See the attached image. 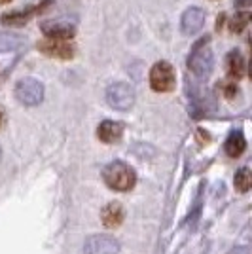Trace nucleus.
I'll list each match as a JSON object with an SVG mask.
<instances>
[{"label":"nucleus","instance_id":"f257e3e1","mask_svg":"<svg viewBox=\"0 0 252 254\" xmlns=\"http://www.w3.org/2000/svg\"><path fill=\"white\" fill-rule=\"evenodd\" d=\"M105 184L110 190L116 191H129L137 184V173L133 167H129L124 161H112L103 171Z\"/></svg>","mask_w":252,"mask_h":254},{"label":"nucleus","instance_id":"f03ea898","mask_svg":"<svg viewBox=\"0 0 252 254\" xmlns=\"http://www.w3.org/2000/svg\"><path fill=\"white\" fill-rule=\"evenodd\" d=\"M188 68L201 80L210 76L212 68H214V53L209 46V38H203L201 42L193 46L188 57Z\"/></svg>","mask_w":252,"mask_h":254},{"label":"nucleus","instance_id":"7ed1b4c3","mask_svg":"<svg viewBox=\"0 0 252 254\" xmlns=\"http://www.w3.org/2000/svg\"><path fill=\"white\" fill-rule=\"evenodd\" d=\"M177 84V76H175V68L173 64L167 61H159L152 66L150 70V87L158 93H167L173 91Z\"/></svg>","mask_w":252,"mask_h":254},{"label":"nucleus","instance_id":"20e7f679","mask_svg":"<svg viewBox=\"0 0 252 254\" xmlns=\"http://www.w3.org/2000/svg\"><path fill=\"white\" fill-rule=\"evenodd\" d=\"M106 103L114 110H122V112L129 110L131 106L135 105V89H133V85L126 84V82H116V84L108 85Z\"/></svg>","mask_w":252,"mask_h":254},{"label":"nucleus","instance_id":"39448f33","mask_svg":"<svg viewBox=\"0 0 252 254\" xmlns=\"http://www.w3.org/2000/svg\"><path fill=\"white\" fill-rule=\"evenodd\" d=\"M15 99L25 106H36L44 101V84L34 78H23L15 84Z\"/></svg>","mask_w":252,"mask_h":254},{"label":"nucleus","instance_id":"423d86ee","mask_svg":"<svg viewBox=\"0 0 252 254\" xmlns=\"http://www.w3.org/2000/svg\"><path fill=\"white\" fill-rule=\"evenodd\" d=\"M85 254H118L120 253V243L118 239L106 233H95L89 235L84 241Z\"/></svg>","mask_w":252,"mask_h":254},{"label":"nucleus","instance_id":"0eeeda50","mask_svg":"<svg viewBox=\"0 0 252 254\" xmlns=\"http://www.w3.org/2000/svg\"><path fill=\"white\" fill-rule=\"evenodd\" d=\"M38 50L55 59H70L74 57V48L66 40H57V38H46L42 42H38Z\"/></svg>","mask_w":252,"mask_h":254},{"label":"nucleus","instance_id":"6e6552de","mask_svg":"<svg viewBox=\"0 0 252 254\" xmlns=\"http://www.w3.org/2000/svg\"><path fill=\"white\" fill-rule=\"evenodd\" d=\"M205 25V11L201 8H188V10L182 13V19H180V31L186 36H191L195 32H199Z\"/></svg>","mask_w":252,"mask_h":254},{"label":"nucleus","instance_id":"1a4fd4ad","mask_svg":"<svg viewBox=\"0 0 252 254\" xmlns=\"http://www.w3.org/2000/svg\"><path fill=\"white\" fill-rule=\"evenodd\" d=\"M42 31L48 38H57V40H68L74 36V25L66 21H46L42 23Z\"/></svg>","mask_w":252,"mask_h":254},{"label":"nucleus","instance_id":"9d476101","mask_svg":"<svg viewBox=\"0 0 252 254\" xmlns=\"http://www.w3.org/2000/svg\"><path fill=\"white\" fill-rule=\"evenodd\" d=\"M124 135V126L120 122H112V120H105L101 126L97 127V137L101 138V142L105 144H114Z\"/></svg>","mask_w":252,"mask_h":254},{"label":"nucleus","instance_id":"9b49d317","mask_svg":"<svg viewBox=\"0 0 252 254\" xmlns=\"http://www.w3.org/2000/svg\"><path fill=\"white\" fill-rule=\"evenodd\" d=\"M226 70L231 80H241L245 72H247V63H245V57L239 50H233L228 53L226 57Z\"/></svg>","mask_w":252,"mask_h":254},{"label":"nucleus","instance_id":"f8f14e48","mask_svg":"<svg viewBox=\"0 0 252 254\" xmlns=\"http://www.w3.org/2000/svg\"><path fill=\"white\" fill-rule=\"evenodd\" d=\"M101 218H103V224H105L106 228H118L120 224L124 222V218H126L124 207L118 201H110L103 209V212H101Z\"/></svg>","mask_w":252,"mask_h":254},{"label":"nucleus","instance_id":"ddd939ff","mask_svg":"<svg viewBox=\"0 0 252 254\" xmlns=\"http://www.w3.org/2000/svg\"><path fill=\"white\" fill-rule=\"evenodd\" d=\"M247 148V140L243 137L241 131H231L228 140H226V154L230 158H239Z\"/></svg>","mask_w":252,"mask_h":254},{"label":"nucleus","instance_id":"4468645a","mask_svg":"<svg viewBox=\"0 0 252 254\" xmlns=\"http://www.w3.org/2000/svg\"><path fill=\"white\" fill-rule=\"evenodd\" d=\"M38 11H42V8L38 6V8H29L27 11H11V13H4L2 15V25H13V27H21L25 23L29 21L32 17V13H38Z\"/></svg>","mask_w":252,"mask_h":254},{"label":"nucleus","instance_id":"2eb2a0df","mask_svg":"<svg viewBox=\"0 0 252 254\" xmlns=\"http://www.w3.org/2000/svg\"><path fill=\"white\" fill-rule=\"evenodd\" d=\"M23 44V38L13 32H0V52H15Z\"/></svg>","mask_w":252,"mask_h":254},{"label":"nucleus","instance_id":"dca6fc26","mask_svg":"<svg viewBox=\"0 0 252 254\" xmlns=\"http://www.w3.org/2000/svg\"><path fill=\"white\" fill-rule=\"evenodd\" d=\"M233 184H235V188L241 191V193L251 190V186H252L251 171L247 169V167H243V169L237 171V173H235V179H233Z\"/></svg>","mask_w":252,"mask_h":254},{"label":"nucleus","instance_id":"f3484780","mask_svg":"<svg viewBox=\"0 0 252 254\" xmlns=\"http://www.w3.org/2000/svg\"><path fill=\"white\" fill-rule=\"evenodd\" d=\"M249 21H251V13L249 11H239L233 19L230 21V31L231 32H243L245 31V27L249 25Z\"/></svg>","mask_w":252,"mask_h":254},{"label":"nucleus","instance_id":"a211bd4d","mask_svg":"<svg viewBox=\"0 0 252 254\" xmlns=\"http://www.w3.org/2000/svg\"><path fill=\"white\" fill-rule=\"evenodd\" d=\"M224 89H226L224 93H226V97H228V99H233L235 91H237V87H235L233 84H231V85H224Z\"/></svg>","mask_w":252,"mask_h":254},{"label":"nucleus","instance_id":"6ab92c4d","mask_svg":"<svg viewBox=\"0 0 252 254\" xmlns=\"http://www.w3.org/2000/svg\"><path fill=\"white\" fill-rule=\"evenodd\" d=\"M251 4V0H235V6L237 8H241V6H249Z\"/></svg>","mask_w":252,"mask_h":254},{"label":"nucleus","instance_id":"aec40b11","mask_svg":"<svg viewBox=\"0 0 252 254\" xmlns=\"http://www.w3.org/2000/svg\"><path fill=\"white\" fill-rule=\"evenodd\" d=\"M4 126V112H2V108H0V127Z\"/></svg>","mask_w":252,"mask_h":254},{"label":"nucleus","instance_id":"412c9836","mask_svg":"<svg viewBox=\"0 0 252 254\" xmlns=\"http://www.w3.org/2000/svg\"><path fill=\"white\" fill-rule=\"evenodd\" d=\"M6 2H10V0H0V4H6Z\"/></svg>","mask_w":252,"mask_h":254},{"label":"nucleus","instance_id":"4be33fe9","mask_svg":"<svg viewBox=\"0 0 252 254\" xmlns=\"http://www.w3.org/2000/svg\"><path fill=\"white\" fill-rule=\"evenodd\" d=\"M0 154H2V150H0Z\"/></svg>","mask_w":252,"mask_h":254}]
</instances>
